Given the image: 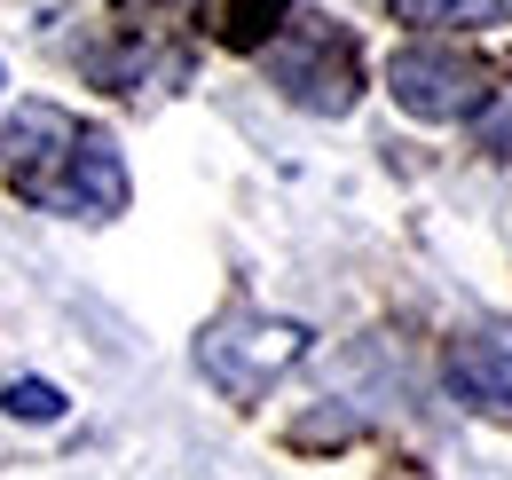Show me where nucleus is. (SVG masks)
Listing matches in <instances>:
<instances>
[{
	"instance_id": "2",
	"label": "nucleus",
	"mask_w": 512,
	"mask_h": 480,
	"mask_svg": "<svg viewBox=\"0 0 512 480\" xmlns=\"http://www.w3.org/2000/svg\"><path fill=\"white\" fill-rule=\"evenodd\" d=\"M300 355H308V331L284 323V315H260V307H229V315L205 323V339H197V370H205L237 410L268 402V386Z\"/></svg>"
},
{
	"instance_id": "5",
	"label": "nucleus",
	"mask_w": 512,
	"mask_h": 480,
	"mask_svg": "<svg viewBox=\"0 0 512 480\" xmlns=\"http://www.w3.org/2000/svg\"><path fill=\"white\" fill-rule=\"evenodd\" d=\"M442 378L449 394L481 418H512V323H473L457 331L442 355Z\"/></svg>"
},
{
	"instance_id": "8",
	"label": "nucleus",
	"mask_w": 512,
	"mask_h": 480,
	"mask_svg": "<svg viewBox=\"0 0 512 480\" xmlns=\"http://www.w3.org/2000/svg\"><path fill=\"white\" fill-rule=\"evenodd\" d=\"M0 410H8V418H32V425H56V418H64V394H56L48 378H8Z\"/></svg>"
},
{
	"instance_id": "1",
	"label": "nucleus",
	"mask_w": 512,
	"mask_h": 480,
	"mask_svg": "<svg viewBox=\"0 0 512 480\" xmlns=\"http://www.w3.org/2000/svg\"><path fill=\"white\" fill-rule=\"evenodd\" d=\"M0 181L48 213L71 221H111L127 213V158L111 134L79 126L56 103H24L16 119H0Z\"/></svg>"
},
{
	"instance_id": "4",
	"label": "nucleus",
	"mask_w": 512,
	"mask_h": 480,
	"mask_svg": "<svg viewBox=\"0 0 512 480\" xmlns=\"http://www.w3.org/2000/svg\"><path fill=\"white\" fill-rule=\"evenodd\" d=\"M386 79H394V103L410 111V119H481V103H489V87H497V71L473 56V48H402V56L386 63Z\"/></svg>"
},
{
	"instance_id": "3",
	"label": "nucleus",
	"mask_w": 512,
	"mask_h": 480,
	"mask_svg": "<svg viewBox=\"0 0 512 480\" xmlns=\"http://www.w3.org/2000/svg\"><path fill=\"white\" fill-rule=\"evenodd\" d=\"M268 79H276V95H284V103H300V111H316V119L355 111V95H363L355 32H347V24H331V16H308V24H300V32H284V48L268 56Z\"/></svg>"
},
{
	"instance_id": "9",
	"label": "nucleus",
	"mask_w": 512,
	"mask_h": 480,
	"mask_svg": "<svg viewBox=\"0 0 512 480\" xmlns=\"http://www.w3.org/2000/svg\"><path fill=\"white\" fill-rule=\"evenodd\" d=\"M355 433H363V418H355V410H323V418H300V425H292V441H300V449H323V441H355Z\"/></svg>"
},
{
	"instance_id": "10",
	"label": "nucleus",
	"mask_w": 512,
	"mask_h": 480,
	"mask_svg": "<svg viewBox=\"0 0 512 480\" xmlns=\"http://www.w3.org/2000/svg\"><path fill=\"white\" fill-rule=\"evenodd\" d=\"M473 150H489V158H512V95L497 111H481L473 119Z\"/></svg>"
},
{
	"instance_id": "7",
	"label": "nucleus",
	"mask_w": 512,
	"mask_h": 480,
	"mask_svg": "<svg viewBox=\"0 0 512 480\" xmlns=\"http://www.w3.org/2000/svg\"><path fill=\"white\" fill-rule=\"evenodd\" d=\"M284 8H292V0H229V8H221V40H229V48H268V32L284 24Z\"/></svg>"
},
{
	"instance_id": "6",
	"label": "nucleus",
	"mask_w": 512,
	"mask_h": 480,
	"mask_svg": "<svg viewBox=\"0 0 512 480\" xmlns=\"http://www.w3.org/2000/svg\"><path fill=\"white\" fill-rule=\"evenodd\" d=\"M402 24H505L512 0H386Z\"/></svg>"
}]
</instances>
